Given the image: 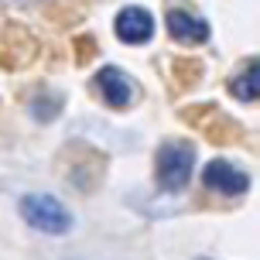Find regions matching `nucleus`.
<instances>
[{
    "label": "nucleus",
    "instance_id": "1",
    "mask_svg": "<svg viewBox=\"0 0 260 260\" xmlns=\"http://www.w3.org/2000/svg\"><path fill=\"white\" fill-rule=\"evenodd\" d=\"M21 216H24L27 226H35L38 233H48V236H62L72 230V212L65 206L62 199L55 195H45V192H31L21 199Z\"/></svg>",
    "mask_w": 260,
    "mask_h": 260
},
{
    "label": "nucleus",
    "instance_id": "2",
    "mask_svg": "<svg viewBox=\"0 0 260 260\" xmlns=\"http://www.w3.org/2000/svg\"><path fill=\"white\" fill-rule=\"evenodd\" d=\"M157 185L165 192H182L192 182L195 171V147L188 141H165L157 147Z\"/></svg>",
    "mask_w": 260,
    "mask_h": 260
},
{
    "label": "nucleus",
    "instance_id": "3",
    "mask_svg": "<svg viewBox=\"0 0 260 260\" xmlns=\"http://www.w3.org/2000/svg\"><path fill=\"white\" fill-rule=\"evenodd\" d=\"M202 182H206L209 192H219V195H243L250 188V175L243 168H236L233 161L226 157H216L202 168Z\"/></svg>",
    "mask_w": 260,
    "mask_h": 260
},
{
    "label": "nucleus",
    "instance_id": "4",
    "mask_svg": "<svg viewBox=\"0 0 260 260\" xmlns=\"http://www.w3.org/2000/svg\"><path fill=\"white\" fill-rule=\"evenodd\" d=\"M96 89L103 96V103L113 106V110H127V106L134 103V96H137L134 79H130L123 69H117V65H106V69L96 72Z\"/></svg>",
    "mask_w": 260,
    "mask_h": 260
},
{
    "label": "nucleus",
    "instance_id": "5",
    "mask_svg": "<svg viewBox=\"0 0 260 260\" xmlns=\"http://www.w3.org/2000/svg\"><path fill=\"white\" fill-rule=\"evenodd\" d=\"M165 27H168V35L178 45H202V41H209V21L202 17V14L195 11H185V7H171L168 17H165Z\"/></svg>",
    "mask_w": 260,
    "mask_h": 260
},
{
    "label": "nucleus",
    "instance_id": "6",
    "mask_svg": "<svg viewBox=\"0 0 260 260\" xmlns=\"http://www.w3.org/2000/svg\"><path fill=\"white\" fill-rule=\"evenodd\" d=\"M113 31L123 45H147L154 38V17L144 7H123L113 21Z\"/></svg>",
    "mask_w": 260,
    "mask_h": 260
},
{
    "label": "nucleus",
    "instance_id": "7",
    "mask_svg": "<svg viewBox=\"0 0 260 260\" xmlns=\"http://www.w3.org/2000/svg\"><path fill=\"white\" fill-rule=\"evenodd\" d=\"M230 96L240 103H257L260 96V65L257 58H247V65L230 79Z\"/></svg>",
    "mask_w": 260,
    "mask_h": 260
},
{
    "label": "nucleus",
    "instance_id": "8",
    "mask_svg": "<svg viewBox=\"0 0 260 260\" xmlns=\"http://www.w3.org/2000/svg\"><path fill=\"white\" fill-rule=\"evenodd\" d=\"M62 92H52V89H41L35 100H31V113H35V120H55L58 117V110H62Z\"/></svg>",
    "mask_w": 260,
    "mask_h": 260
},
{
    "label": "nucleus",
    "instance_id": "9",
    "mask_svg": "<svg viewBox=\"0 0 260 260\" xmlns=\"http://www.w3.org/2000/svg\"><path fill=\"white\" fill-rule=\"evenodd\" d=\"M202 260H209V257H202Z\"/></svg>",
    "mask_w": 260,
    "mask_h": 260
}]
</instances>
